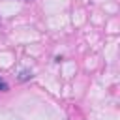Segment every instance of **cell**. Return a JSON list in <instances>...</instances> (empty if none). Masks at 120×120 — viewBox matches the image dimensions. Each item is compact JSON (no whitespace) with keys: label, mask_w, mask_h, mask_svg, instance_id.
<instances>
[{"label":"cell","mask_w":120,"mask_h":120,"mask_svg":"<svg viewBox=\"0 0 120 120\" xmlns=\"http://www.w3.org/2000/svg\"><path fill=\"white\" fill-rule=\"evenodd\" d=\"M30 77H32V71L24 69V71H21V75H19V81H26V79H30Z\"/></svg>","instance_id":"1"},{"label":"cell","mask_w":120,"mask_h":120,"mask_svg":"<svg viewBox=\"0 0 120 120\" xmlns=\"http://www.w3.org/2000/svg\"><path fill=\"white\" fill-rule=\"evenodd\" d=\"M4 90H8V82L0 77V92H4Z\"/></svg>","instance_id":"2"}]
</instances>
